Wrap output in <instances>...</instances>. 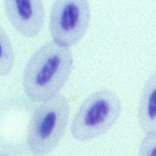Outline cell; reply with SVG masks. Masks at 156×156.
<instances>
[{
  "label": "cell",
  "mask_w": 156,
  "mask_h": 156,
  "mask_svg": "<svg viewBox=\"0 0 156 156\" xmlns=\"http://www.w3.org/2000/svg\"><path fill=\"white\" fill-rule=\"evenodd\" d=\"M73 67L68 47L50 41L39 47L29 59L22 76L23 89L29 99L44 102L59 94Z\"/></svg>",
  "instance_id": "obj_1"
},
{
  "label": "cell",
  "mask_w": 156,
  "mask_h": 156,
  "mask_svg": "<svg viewBox=\"0 0 156 156\" xmlns=\"http://www.w3.org/2000/svg\"><path fill=\"white\" fill-rule=\"evenodd\" d=\"M69 112L68 100L61 94L42 102L33 111L26 136L32 155H47L58 146L65 134Z\"/></svg>",
  "instance_id": "obj_2"
},
{
  "label": "cell",
  "mask_w": 156,
  "mask_h": 156,
  "mask_svg": "<svg viewBox=\"0 0 156 156\" xmlns=\"http://www.w3.org/2000/svg\"><path fill=\"white\" fill-rule=\"evenodd\" d=\"M118 94L108 88L90 94L80 105L72 121L70 130L75 140L88 141L111 129L121 114Z\"/></svg>",
  "instance_id": "obj_3"
},
{
  "label": "cell",
  "mask_w": 156,
  "mask_h": 156,
  "mask_svg": "<svg viewBox=\"0 0 156 156\" xmlns=\"http://www.w3.org/2000/svg\"><path fill=\"white\" fill-rule=\"evenodd\" d=\"M91 21V7L86 0H58L52 5L50 30L53 41L69 48L86 34Z\"/></svg>",
  "instance_id": "obj_4"
},
{
  "label": "cell",
  "mask_w": 156,
  "mask_h": 156,
  "mask_svg": "<svg viewBox=\"0 0 156 156\" xmlns=\"http://www.w3.org/2000/svg\"><path fill=\"white\" fill-rule=\"evenodd\" d=\"M8 20L18 33L27 38L37 36L45 21V9L41 0H6L3 2Z\"/></svg>",
  "instance_id": "obj_5"
},
{
  "label": "cell",
  "mask_w": 156,
  "mask_h": 156,
  "mask_svg": "<svg viewBox=\"0 0 156 156\" xmlns=\"http://www.w3.org/2000/svg\"><path fill=\"white\" fill-rule=\"evenodd\" d=\"M139 126L146 134L156 132V71L143 87L137 110Z\"/></svg>",
  "instance_id": "obj_6"
},
{
  "label": "cell",
  "mask_w": 156,
  "mask_h": 156,
  "mask_svg": "<svg viewBox=\"0 0 156 156\" xmlns=\"http://www.w3.org/2000/svg\"><path fill=\"white\" fill-rule=\"evenodd\" d=\"M15 64L12 44L5 29L0 24V77L9 76Z\"/></svg>",
  "instance_id": "obj_7"
},
{
  "label": "cell",
  "mask_w": 156,
  "mask_h": 156,
  "mask_svg": "<svg viewBox=\"0 0 156 156\" xmlns=\"http://www.w3.org/2000/svg\"><path fill=\"white\" fill-rule=\"evenodd\" d=\"M138 156H156V132L146 134L140 143Z\"/></svg>",
  "instance_id": "obj_8"
},
{
  "label": "cell",
  "mask_w": 156,
  "mask_h": 156,
  "mask_svg": "<svg viewBox=\"0 0 156 156\" xmlns=\"http://www.w3.org/2000/svg\"><path fill=\"white\" fill-rule=\"evenodd\" d=\"M0 156H17V155H12V154H8V153H0Z\"/></svg>",
  "instance_id": "obj_9"
}]
</instances>
